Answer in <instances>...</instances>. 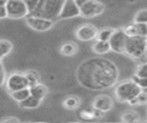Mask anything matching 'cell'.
<instances>
[{"instance_id": "1", "label": "cell", "mask_w": 147, "mask_h": 123, "mask_svg": "<svg viewBox=\"0 0 147 123\" xmlns=\"http://www.w3.org/2000/svg\"><path fill=\"white\" fill-rule=\"evenodd\" d=\"M64 0H39L36 9L32 11L36 16L49 20H57Z\"/></svg>"}, {"instance_id": "2", "label": "cell", "mask_w": 147, "mask_h": 123, "mask_svg": "<svg viewBox=\"0 0 147 123\" xmlns=\"http://www.w3.org/2000/svg\"><path fill=\"white\" fill-rule=\"evenodd\" d=\"M142 91V89L132 79L121 82L115 87V98L119 102H129L130 100L137 98V95Z\"/></svg>"}, {"instance_id": "3", "label": "cell", "mask_w": 147, "mask_h": 123, "mask_svg": "<svg viewBox=\"0 0 147 123\" xmlns=\"http://www.w3.org/2000/svg\"><path fill=\"white\" fill-rule=\"evenodd\" d=\"M147 49V37L142 36H133L127 37L125 44V54L138 60L145 56Z\"/></svg>"}, {"instance_id": "4", "label": "cell", "mask_w": 147, "mask_h": 123, "mask_svg": "<svg viewBox=\"0 0 147 123\" xmlns=\"http://www.w3.org/2000/svg\"><path fill=\"white\" fill-rule=\"evenodd\" d=\"M5 8L9 18H23L30 13L25 0H7Z\"/></svg>"}, {"instance_id": "5", "label": "cell", "mask_w": 147, "mask_h": 123, "mask_svg": "<svg viewBox=\"0 0 147 123\" xmlns=\"http://www.w3.org/2000/svg\"><path fill=\"white\" fill-rule=\"evenodd\" d=\"M5 86H6L7 91L10 93V92L24 89V87H29V84H28V80H26V77L24 74L13 72L9 76H7Z\"/></svg>"}, {"instance_id": "6", "label": "cell", "mask_w": 147, "mask_h": 123, "mask_svg": "<svg viewBox=\"0 0 147 123\" xmlns=\"http://www.w3.org/2000/svg\"><path fill=\"white\" fill-rule=\"evenodd\" d=\"M26 24L34 31H38V32H45V31H48L49 29L53 28L54 25V21L53 20H49V18H45V17H41V16H36V15H32V16H28L26 20H25Z\"/></svg>"}, {"instance_id": "7", "label": "cell", "mask_w": 147, "mask_h": 123, "mask_svg": "<svg viewBox=\"0 0 147 123\" xmlns=\"http://www.w3.org/2000/svg\"><path fill=\"white\" fill-rule=\"evenodd\" d=\"M103 10H105L103 3L96 0H88L80 7V16L85 18H92L102 14Z\"/></svg>"}, {"instance_id": "8", "label": "cell", "mask_w": 147, "mask_h": 123, "mask_svg": "<svg viewBox=\"0 0 147 123\" xmlns=\"http://www.w3.org/2000/svg\"><path fill=\"white\" fill-rule=\"evenodd\" d=\"M127 36L125 34L123 29H116L114 30L113 36L109 39L110 49L116 53H124L125 52V44H126Z\"/></svg>"}, {"instance_id": "9", "label": "cell", "mask_w": 147, "mask_h": 123, "mask_svg": "<svg viewBox=\"0 0 147 123\" xmlns=\"http://www.w3.org/2000/svg\"><path fill=\"white\" fill-rule=\"evenodd\" d=\"M76 16H80V8L74 0H64L57 20H68Z\"/></svg>"}, {"instance_id": "10", "label": "cell", "mask_w": 147, "mask_h": 123, "mask_svg": "<svg viewBox=\"0 0 147 123\" xmlns=\"http://www.w3.org/2000/svg\"><path fill=\"white\" fill-rule=\"evenodd\" d=\"M96 34H98V30L92 24H83L75 32L76 38L78 40H80V41H90V40H93V39L96 38Z\"/></svg>"}, {"instance_id": "11", "label": "cell", "mask_w": 147, "mask_h": 123, "mask_svg": "<svg viewBox=\"0 0 147 123\" xmlns=\"http://www.w3.org/2000/svg\"><path fill=\"white\" fill-rule=\"evenodd\" d=\"M124 32L127 37H133V36H142L147 37V23H132L126 25L124 29Z\"/></svg>"}, {"instance_id": "12", "label": "cell", "mask_w": 147, "mask_h": 123, "mask_svg": "<svg viewBox=\"0 0 147 123\" xmlns=\"http://www.w3.org/2000/svg\"><path fill=\"white\" fill-rule=\"evenodd\" d=\"M92 106H93V108H95L98 110H101L102 113H106V112H109L113 108V99L109 95L101 94V95L96 97L93 100Z\"/></svg>"}, {"instance_id": "13", "label": "cell", "mask_w": 147, "mask_h": 123, "mask_svg": "<svg viewBox=\"0 0 147 123\" xmlns=\"http://www.w3.org/2000/svg\"><path fill=\"white\" fill-rule=\"evenodd\" d=\"M47 92H48L47 87L41 83H38V84L33 85V86H30V94L36 97L39 100H42L46 97Z\"/></svg>"}, {"instance_id": "14", "label": "cell", "mask_w": 147, "mask_h": 123, "mask_svg": "<svg viewBox=\"0 0 147 123\" xmlns=\"http://www.w3.org/2000/svg\"><path fill=\"white\" fill-rule=\"evenodd\" d=\"M92 49H93L94 53L100 54V55L106 54V53H108L109 51H111V49H110V44H109V41H103V40H96V41L93 44Z\"/></svg>"}, {"instance_id": "15", "label": "cell", "mask_w": 147, "mask_h": 123, "mask_svg": "<svg viewBox=\"0 0 147 123\" xmlns=\"http://www.w3.org/2000/svg\"><path fill=\"white\" fill-rule=\"evenodd\" d=\"M78 51V47L76 44L69 41V43H64L61 47H60V53L64 56H72L77 53Z\"/></svg>"}, {"instance_id": "16", "label": "cell", "mask_w": 147, "mask_h": 123, "mask_svg": "<svg viewBox=\"0 0 147 123\" xmlns=\"http://www.w3.org/2000/svg\"><path fill=\"white\" fill-rule=\"evenodd\" d=\"M40 102H41V100H39V99H37L36 97H33V95L30 94L26 99H24L23 101H21L20 105H21L22 108H25V109H33V108L39 107Z\"/></svg>"}, {"instance_id": "17", "label": "cell", "mask_w": 147, "mask_h": 123, "mask_svg": "<svg viewBox=\"0 0 147 123\" xmlns=\"http://www.w3.org/2000/svg\"><path fill=\"white\" fill-rule=\"evenodd\" d=\"M29 95H30V87H24V89H21V90L10 92V97H11L15 101H17V102L23 101V100L26 99Z\"/></svg>"}, {"instance_id": "18", "label": "cell", "mask_w": 147, "mask_h": 123, "mask_svg": "<svg viewBox=\"0 0 147 123\" xmlns=\"http://www.w3.org/2000/svg\"><path fill=\"white\" fill-rule=\"evenodd\" d=\"M79 103H80V100H79L77 97H74V95L68 97V98H65V99L63 100V106H64V108L70 109V110H74V109L78 108V107H79Z\"/></svg>"}, {"instance_id": "19", "label": "cell", "mask_w": 147, "mask_h": 123, "mask_svg": "<svg viewBox=\"0 0 147 123\" xmlns=\"http://www.w3.org/2000/svg\"><path fill=\"white\" fill-rule=\"evenodd\" d=\"M121 120H122L123 122H126V123H133V122H138V121H139V115H138L137 112L126 110V112L122 113Z\"/></svg>"}, {"instance_id": "20", "label": "cell", "mask_w": 147, "mask_h": 123, "mask_svg": "<svg viewBox=\"0 0 147 123\" xmlns=\"http://www.w3.org/2000/svg\"><path fill=\"white\" fill-rule=\"evenodd\" d=\"M13 49V45L10 41L5 40V39H0V57H5L6 55H8Z\"/></svg>"}, {"instance_id": "21", "label": "cell", "mask_w": 147, "mask_h": 123, "mask_svg": "<svg viewBox=\"0 0 147 123\" xmlns=\"http://www.w3.org/2000/svg\"><path fill=\"white\" fill-rule=\"evenodd\" d=\"M24 75H25V77H26L29 87H30V86H33V85H36V84L39 83V74H38L36 70H29V71H26Z\"/></svg>"}, {"instance_id": "22", "label": "cell", "mask_w": 147, "mask_h": 123, "mask_svg": "<svg viewBox=\"0 0 147 123\" xmlns=\"http://www.w3.org/2000/svg\"><path fill=\"white\" fill-rule=\"evenodd\" d=\"M114 33V29L111 28H107V29H102L100 31H98L96 34V40H103V41H109L110 37Z\"/></svg>"}, {"instance_id": "23", "label": "cell", "mask_w": 147, "mask_h": 123, "mask_svg": "<svg viewBox=\"0 0 147 123\" xmlns=\"http://www.w3.org/2000/svg\"><path fill=\"white\" fill-rule=\"evenodd\" d=\"M134 23H147V9H140L133 16Z\"/></svg>"}, {"instance_id": "24", "label": "cell", "mask_w": 147, "mask_h": 123, "mask_svg": "<svg viewBox=\"0 0 147 123\" xmlns=\"http://www.w3.org/2000/svg\"><path fill=\"white\" fill-rule=\"evenodd\" d=\"M136 75L140 78H147V62H144L138 66Z\"/></svg>"}, {"instance_id": "25", "label": "cell", "mask_w": 147, "mask_h": 123, "mask_svg": "<svg viewBox=\"0 0 147 123\" xmlns=\"http://www.w3.org/2000/svg\"><path fill=\"white\" fill-rule=\"evenodd\" d=\"M133 82H136L142 90H146L147 89V78H140V77H138L136 74H134V76H132V78H131Z\"/></svg>"}, {"instance_id": "26", "label": "cell", "mask_w": 147, "mask_h": 123, "mask_svg": "<svg viewBox=\"0 0 147 123\" xmlns=\"http://www.w3.org/2000/svg\"><path fill=\"white\" fill-rule=\"evenodd\" d=\"M137 101H138V106L139 105H147V92L142 90L137 95Z\"/></svg>"}, {"instance_id": "27", "label": "cell", "mask_w": 147, "mask_h": 123, "mask_svg": "<svg viewBox=\"0 0 147 123\" xmlns=\"http://www.w3.org/2000/svg\"><path fill=\"white\" fill-rule=\"evenodd\" d=\"M6 79H7L6 70H5V68L2 67V64L0 63V86H2V85L6 83Z\"/></svg>"}, {"instance_id": "28", "label": "cell", "mask_w": 147, "mask_h": 123, "mask_svg": "<svg viewBox=\"0 0 147 123\" xmlns=\"http://www.w3.org/2000/svg\"><path fill=\"white\" fill-rule=\"evenodd\" d=\"M5 17H7L6 8H5V6H0V20L1 18H5Z\"/></svg>"}, {"instance_id": "29", "label": "cell", "mask_w": 147, "mask_h": 123, "mask_svg": "<svg viewBox=\"0 0 147 123\" xmlns=\"http://www.w3.org/2000/svg\"><path fill=\"white\" fill-rule=\"evenodd\" d=\"M74 1H75V2H76V5H77V6L80 8V7H82V6H83L85 2H87L88 0H74Z\"/></svg>"}, {"instance_id": "30", "label": "cell", "mask_w": 147, "mask_h": 123, "mask_svg": "<svg viewBox=\"0 0 147 123\" xmlns=\"http://www.w3.org/2000/svg\"><path fill=\"white\" fill-rule=\"evenodd\" d=\"M2 121H3V122H9V121H10V122H17L18 118H16V117H8V118H3Z\"/></svg>"}, {"instance_id": "31", "label": "cell", "mask_w": 147, "mask_h": 123, "mask_svg": "<svg viewBox=\"0 0 147 123\" xmlns=\"http://www.w3.org/2000/svg\"><path fill=\"white\" fill-rule=\"evenodd\" d=\"M7 0H0V6H5Z\"/></svg>"}, {"instance_id": "32", "label": "cell", "mask_w": 147, "mask_h": 123, "mask_svg": "<svg viewBox=\"0 0 147 123\" xmlns=\"http://www.w3.org/2000/svg\"><path fill=\"white\" fill-rule=\"evenodd\" d=\"M145 57H146V60H147V49H146V54H145Z\"/></svg>"}, {"instance_id": "33", "label": "cell", "mask_w": 147, "mask_h": 123, "mask_svg": "<svg viewBox=\"0 0 147 123\" xmlns=\"http://www.w3.org/2000/svg\"><path fill=\"white\" fill-rule=\"evenodd\" d=\"M1 59H2V57H0V63H1Z\"/></svg>"}, {"instance_id": "34", "label": "cell", "mask_w": 147, "mask_h": 123, "mask_svg": "<svg viewBox=\"0 0 147 123\" xmlns=\"http://www.w3.org/2000/svg\"><path fill=\"white\" fill-rule=\"evenodd\" d=\"M145 91H146V92H147V89H146V90H145Z\"/></svg>"}]
</instances>
